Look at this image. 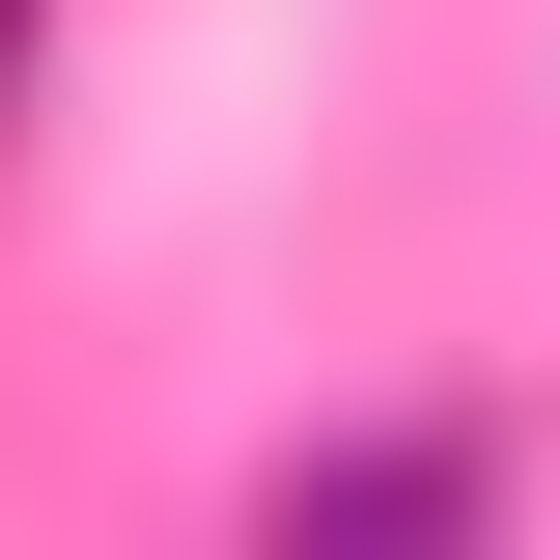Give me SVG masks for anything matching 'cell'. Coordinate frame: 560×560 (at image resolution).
<instances>
[{"label": "cell", "instance_id": "6da1fadb", "mask_svg": "<svg viewBox=\"0 0 560 560\" xmlns=\"http://www.w3.org/2000/svg\"><path fill=\"white\" fill-rule=\"evenodd\" d=\"M253 533H280V560H448V533H533V420H308V448H253Z\"/></svg>", "mask_w": 560, "mask_h": 560}, {"label": "cell", "instance_id": "7a4b0ae2", "mask_svg": "<svg viewBox=\"0 0 560 560\" xmlns=\"http://www.w3.org/2000/svg\"><path fill=\"white\" fill-rule=\"evenodd\" d=\"M28 113H57V0H0V140H28Z\"/></svg>", "mask_w": 560, "mask_h": 560}]
</instances>
